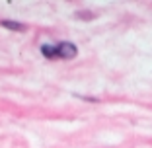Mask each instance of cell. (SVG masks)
Returning a JSON list of instances; mask_svg holds the SVG:
<instances>
[{"instance_id":"1","label":"cell","mask_w":152,"mask_h":148,"mask_svg":"<svg viewBox=\"0 0 152 148\" xmlns=\"http://www.w3.org/2000/svg\"><path fill=\"white\" fill-rule=\"evenodd\" d=\"M55 57L72 58V57H76V47L72 45V43H68V41H64V43H61V45L55 47Z\"/></svg>"},{"instance_id":"2","label":"cell","mask_w":152,"mask_h":148,"mask_svg":"<svg viewBox=\"0 0 152 148\" xmlns=\"http://www.w3.org/2000/svg\"><path fill=\"white\" fill-rule=\"evenodd\" d=\"M41 53H43L45 57H49V58H55V47H51V45H43V47H41Z\"/></svg>"},{"instance_id":"3","label":"cell","mask_w":152,"mask_h":148,"mask_svg":"<svg viewBox=\"0 0 152 148\" xmlns=\"http://www.w3.org/2000/svg\"><path fill=\"white\" fill-rule=\"evenodd\" d=\"M6 27H10V29H22V26L20 23H12V22H2Z\"/></svg>"}]
</instances>
